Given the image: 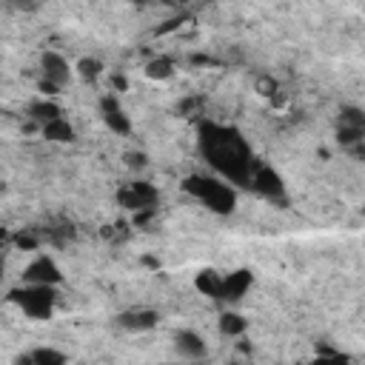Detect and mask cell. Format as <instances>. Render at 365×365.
I'll return each mask as SVG.
<instances>
[{
  "instance_id": "5bb4252c",
  "label": "cell",
  "mask_w": 365,
  "mask_h": 365,
  "mask_svg": "<svg viewBox=\"0 0 365 365\" xmlns=\"http://www.w3.org/2000/svg\"><path fill=\"white\" fill-rule=\"evenodd\" d=\"M174 75V63H171V57H155V60H148V66H146V77L151 80H169Z\"/></svg>"
},
{
  "instance_id": "6da1fadb",
  "label": "cell",
  "mask_w": 365,
  "mask_h": 365,
  "mask_svg": "<svg viewBox=\"0 0 365 365\" xmlns=\"http://www.w3.org/2000/svg\"><path fill=\"white\" fill-rule=\"evenodd\" d=\"M203 140L208 146V160L223 174H228L237 182L251 180V160H249V151H246L240 137H234L228 132L208 129V137H203Z\"/></svg>"
},
{
  "instance_id": "484cf974",
  "label": "cell",
  "mask_w": 365,
  "mask_h": 365,
  "mask_svg": "<svg viewBox=\"0 0 365 365\" xmlns=\"http://www.w3.org/2000/svg\"><path fill=\"white\" fill-rule=\"evenodd\" d=\"M9 3H17V0H9Z\"/></svg>"
},
{
  "instance_id": "3957f363",
  "label": "cell",
  "mask_w": 365,
  "mask_h": 365,
  "mask_svg": "<svg viewBox=\"0 0 365 365\" xmlns=\"http://www.w3.org/2000/svg\"><path fill=\"white\" fill-rule=\"evenodd\" d=\"M54 286H46V283H29L26 288H20L15 294L17 306L23 309L26 317L32 320H46L52 317V309H54Z\"/></svg>"
},
{
  "instance_id": "ba28073f",
  "label": "cell",
  "mask_w": 365,
  "mask_h": 365,
  "mask_svg": "<svg viewBox=\"0 0 365 365\" xmlns=\"http://www.w3.org/2000/svg\"><path fill=\"white\" fill-rule=\"evenodd\" d=\"M251 186L257 189V192H263L265 197H274V194H283V180H280V174L274 171V169H268V166H260V169H254L251 171Z\"/></svg>"
},
{
  "instance_id": "8992f818",
  "label": "cell",
  "mask_w": 365,
  "mask_h": 365,
  "mask_svg": "<svg viewBox=\"0 0 365 365\" xmlns=\"http://www.w3.org/2000/svg\"><path fill=\"white\" fill-rule=\"evenodd\" d=\"M100 111H103L106 126H109L114 134H129V132H132V120L126 117L123 109H120V103L114 100V95H106V98L100 100Z\"/></svg>"
},
{
  "instance_id": "d4e9b609",
  "label": "cell",
  "mask_w": 365,
  "mask_h": 365,
  "mask_svg": "<svg viewBox=\"0 0 365 365\" xmlns=\"http://www.w3.org/2000/svg\"><path fill=\"white\" fill-rule=\"evenodd\" d=\"M137 3H148V0H137Z\"/></svg>"
},
{
  "instance_id": "d6986e66",
  "label": "cell",
  "mask_w": 365,
  "mask_h": 365,
  "mask_svg": "<svg viewBox=\"0 0 365 365\" xmlns=\"http://www.w3.org/2000/svg\"><path fill=\"white\" fill-rule=\"evenodd\" d=\"M15 246H17V249H38V240L20 231V234H15Z\"/></svg>"
},
{
  "instance_id": "44dd1931",
  "label": "cell",
  "mask_w": 365,
  "mask_h": 365,
  "mask_svg": "<svg viewBox=\"0 0 365 365\" xmlns=\"http://www.w3.org/2000/svg\"><path fill=\"white\" fill-rule=\"evenodd\" d=\"M317 357H323V359H345L340 351H331V348H325V345L317 348Z\"/></svg>"
},
{
  "instance_id": "603a6c76",
  "label": "cell",
  "mask_w": 365,
  "mask_h": 365,
  "mask_svg": "<svg viewBox=\"0 0 365 365\" xmlns=\"http://www.w3.org/2000/svg\"><path fill=\"white\" fill-rule=\"evenodd\" d=\"M111 88H120V91H123V88H126V80L120 77V75H117V77H111Z\"/></svg>"
},
{
  "instance_id": "9c48e42d",
  "label": "cell",
  "mask_w": 365,
  "mask_h": 365,
  "mask_svg": "<svg viewBox=\"0 0 365 365\" xmlns=\"http://www.w3.org/2000/svg\"><path fill=\"white\" fill-rule=\"evenodd\" d=\"M194 288H197L200 294L211 297V300H220V297H223V274L211 271V268L200 271L197 277H194Z\"/></svg>"
},
{
  "instance_id": "ac0fdd59",
  "label": "cell",
  "mask_w": 365,
  "mask_h": 365,
  "mask_svg": "<svg viewBox=\"0 0 365 365\" xmlns=\"http://www.w3.org/2000/svg\"><path fill=\"white\" fill-rule=\"evenodd\" d=\"M343 126L365 132V114L359 109H343Z\"/></svg>"
},
{
  "instance_id": "277c9868",
  "label": "cell",
  "mask_w": 365,
  "mask_h": 365,
  "mask_svg": "<svg viewBox=\"0 0 365 365\" xmlns=\"http://www.w3.org/2000/svg\"><path fill=\"white\" fill-rule=\"evenodd\" d=\"M40 69H43V77H46V80H54L57 86H66V83L72 80V72H75V69H69L66 57L57 54V52H43Z\"/></svg>"
},
{
  "instance_id": "7a4b0ae2",
  "label": "cell",
  "mask_w": 365,
  "mask_h": 365,
  "mask_svg": "<svg viewBox=\"0 0 365 365\" xmlns=\"http://www.w3.org/2000/svg\"><path fill=\"white\" fill-rule=\"evenodd\" d=\"M200 203H205L211 211H217V215H228V211H234L237 205V194L234 189H228L226 182L220 180H205V177H189L186 182H182Z\"/></svg>"
},
{
  "instance_id": "ffe728a7",
  "label": "cell",
  "mask_w": 365,
  "mask_h": 365,
  "mask_svg": "<svg viewBox=\"0 0 365 365\" xmlns=\"http://www.w3.org/2000/svg\"><path fill=\"white\" fill-rule=\"evenodd\" d=\"M257 91H260L263 98H274V95H277V83H274V80H260Z\"/></svg>"
},
{
  "instance_id": "7402d4cb",
  "label": "cell",
  "mask_w": 365,
  "mask_h": 365,
  "mask_svg": "<svg viewBox=\"0 0 365 365\" xmlns=\"http://www.w3.org/2000/svg\"><path fill=\"white\" fill-rule=\"evenodd\" d=\"M126 160H129V166H132V169H134V166H137V169H143V166H146V155H129Z\"/></svg>"
},
{
  "instance_id": "5b68a950",
  "label": "cell",
  "mask_w": 365,
  "mask_h": 365,
  "mask_svg": "<svg viewBox=\"0 0 365 365\" xmlns=\"http://www.w3.org/2000/svg\"><path fill=\"white\" fill-rule=\"evenodd\" d=\"M26 283H46V286H57L60 283V268L54 265V260L49 257H38L26 265V274H23Z\"/></svg>"
},
{
  "instance_id": "7c38bea8",
  "label": "cell",
  "mask_w": 365,
  "mask_h": 365,
  "mask_svg": "<svg viewBox=\"0 0 365 365\" xmlns=\"http://www.w3.org/2000/svg\"><path fill=\"white\" fill-rule=\"evenodd\" d=\"M23 365H63L66 362V354H60L54 348H35L32 354L20 357Z\"/></svg>"
},
{
  "instance_id": "4fadbf2b",
  "label": "cell",
  "mask_w": 365,
  "mask_h": 365,
  "mask_svg": "<svg viewBox=\"0 0 365 365\" xmlns=\"http://www.w3.org/2000/svg\"><path fill=\"white\" fill-rule=\"evenodd\" d=\"M177 348L189 357H203L205 354V343L197 337L194 331H180L177 334Z\"/></svg>"
},
{
  "instance_id": "cb8c5ba5",
  "label": "cell",
  "mask_w": 365,
  "mask_h": 365,
  "mask_svg": "<svg viewBox=\"0 0 365 365\" xmlns=\"http://www.w3.org/2000/svg\"><path fill=\"white\" fill-rule=\"evenodd\" d=\"M160 3H180V0H160Z\"/></svg>"
},
{
  "instance_id": "9a60e30c",
  "label": "cell",
  "mask_w": 365,
  "mask_h": 365,
  "mask_svg": "<svg viewBox=\"0 0 365 365\" xmlns=\"http://www.w3.org/2000/svg\"><path fill=\"white\" fill-rule=\"evenodd\" d=\"M29 114H32V117L38 120V123L43 126V123H49V120L60 117V106H57V103H52V100H38V103L29 106Z\"/></svg>"
},
{
  "instance_id": "2e32d148",
  "label": "cell",
  "mask_w": 365,
  "mask_h": 365,
  "mask_svg": "<svg viewBox=\"0 0 365 365\" xmlns=\"http://www.w3.org/2000/svg\"><path fill=\"white\" fill-rule=\"evenodd\" d=\"M246 328H249V323L242 320L240 314L226 311V314L220 317V331H223V334H228V337H240V334H246Z\"/></svg>"
},
{
  "instance_id": "e0dca14e",
  "label": "cell",
  "mask_w": 365,
  "mask_h": 365,
  "mask_svg": "<svg viewBox=\"0 0 365 365\" xmlns=\"http://www.w3.org/2000/svg\"><path fill=\"white\" fill-rule=\"evenodd\" d=\"M75 72H77V77H83V80H98L100 72H103V63H100L98 57H83L80 63L75 66Z\"/></svg>"
},
{
  "instance_id": "30bf717a",
  "label": "cell",
  "mask_w": 365,
  "mask_h": 365,
  "mask_svg": "<svg viewBox=\"0 0 365 365\" xmlns=\"http://www.w3.org/2000/svg\"><path fill=\"white\" fill-rule=\"evenodd\" d=\"M40 134L46 140H52V143H72L75 140V129H72L69 120H63V117H54V120H49V123H43Z\"/></svg>"
},
{
  "instance_id": "52a82bcc",
  "label": "cell",
  "mask_w": 365,
  "mask_h": 365,
  "mask_svg": "<svg viewBox=\"0 0 365 365\" xmlns=\"http://www.w3.org/2000/svg\"><path fill=\"white\" fill-rule=\"evenodd\" d=\"M251 288V271H231L223 274V297L226 302H237L246 297V291Z\"/></svg>"
},
{
  "instance_id": "8fae6325",
  "label": "cell",
  "mask_w": 365,
  "mask_h": 365,
  "mask_svg": "<svg viewBox=\"0 0 365 365\" xmlns=\"http://www.w3.org/2000/svg\"><path fill=\"white\" fill-rule=\"evenodd\" d=\"M117 323L129 331H148L157 325V314L155 311H126V314H120Z\"/></svg>"
}]
</instances>
